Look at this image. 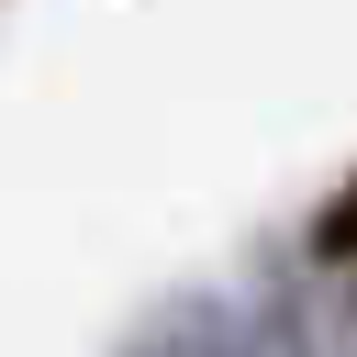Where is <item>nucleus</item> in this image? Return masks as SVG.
<instances>
[{"mask_svg":"<svg viewBox=\"0 0 357 357\" xmlns=\"http://www.w3.org/2000/svg\"><path fill=\"white\" fill-rule=\"evenodd\" d=\"M167 335H178V357H335L301 312H223V301L178 312Z\"/></svg>","mask_w":357,"mask_h":357,"instance_id":"obj_1","label":"nucleus"},{"mask_svg":"<svg viewBox=\"0 0 357 357\" xmlns=\"http://www.w3.org/2000/svg\"><path fill=\"white\" fill-rule=\"evenodd\" d=\"M312 268H357V178L312 212Z\"/></svg>","mask_w":357,"mask_h":357,"instance_id":"obj_2","label":"nucleus"}]
</instances>
